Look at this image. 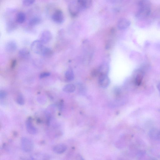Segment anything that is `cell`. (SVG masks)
<instances>
[{
	"instance_id": "cell-12",
	"label": "cell",
	"mask_w": 160,
	"mask_h": 160,
	"mask_svg": "<svg viewBox=\"0 0 160 160\" xmlns=\"http://www.w3.org/2000/svg\"><path fill=\"white\" fill-rule=\"evenodd\" d=\"M150 138L155 140H160V130L156 128H153L151 130L149 133Z\"/></svg>"
},
{
	"instance_id": "cell-14",
	"label": "cell",
	"mask_w": 160,
	"mask_h": 160,
	"mask_svg": "<svg viewBox=\"0 0 160 160\" xmlns=\"http://www.w3.org/2000/svg\"><path fill=\"white\" fill-rule=\"evenodd\" d=\"M143 77V73L142 71H138L135 75L134 79V82L137 86H140L142 83Z\"/></svg>"
},
{
	"instance_id": "cell-13",
	"label": "cell",
	"mask_w": 160,
	"mask_h": 160,
	"mask_svg": "<svg viewBox=\"0 0 160 160\" xmlns=\"http://www.w3.org/2000/svg\"><path fill=\"white\" fill-rule=\"evenodd\" d=\"M17 48V45L16 42L10 41L8 42L5 46L6 51L10 53H12L16 51Z\"/></svg>"
},
{
	"instance_id": "cell-21",
	"label": "cell",
	"mask_w": 160,
	"mask_h": 160,
	"mask_svg": "<svg viewBox=\"0 0 160 160\" xmlns=\"http://www.w3.org/2000/svg\"><path fill=\"white\" fill-rule=\"evenodd\" d=\"M41 19L39 17H34L30 20L29 25L32 26L37 25L41 22Z\"/></svg>"
},
{
	"instance_id": "cell-23",
	"label": "cell",
	"mask_w": 160,
	"mask_h": 160,
	"mask_svg": "<svg viewBox=\"0 0 160 160\" xmlns=\"http://www.w3.org/2000/svg\"><path fill=\"white\" fill-rule=\"evenodd\" d=\"M36 0H24L23 5L26 7H28L32 5L35 3Z\"/></svg>"
},
{
	"instance_id": "cell-5",
	"label": "cell",
	"mask_w": 160,
	"mask_h": 160,
	"mask_svg": "<svg viewBox=\"0 0 160 160\" xmlns=\"http://www.w3.org/2000/svg\"><path fill=\"white\" fill-rule=\"evenodd\" d=\"M69 10L71 16L75 17L77 16L81 10L76 1L73 2L69 6Z\"/></svg>"
},
{
	"instance_id": "cell-22",
	"label": "cell",
	"mask_w": 160,
	"mask_h": 160,
	"mask_svg": "<svg viewBox=\"0 0 160 160\" xmlns=\"http://www.w3.org/2000/svg\"><path fill=\"white\" fill-rule=\"evenodd\" d=\"M16 102L20 106H23L25 103L24 98L22 94H20L18 95L16 98Z\"/></svg>"
},
{
	"instance_id": "cell-15",
	"label": "cell",
	"mask_w": 160,
	"mask_h": 160,
	"mask_svg": "<svg viewBox=\"0 0 160 160\" xmlns=\"http://www.w3.org/2000/svg\"><path fill=\"white\" fill-rule=\"evenodd\" d=\"M26 18V15L23 12H19L16 15V22L20 24L23 23L25 22Z\"/></svg>"
},
{
	"instance_id": "cell-26",
	"label": "cell",
	"mask_w": 160,
	"mask_h": 160,
	"mask_svg": "<svg viewBox=\"0 0 160 160\" xmlns=\"http://www.w3.org/2000/svg\"><path fill=\"white\" fill-rule=\"evenodd\" d=\"M16 64V61L15 60L13 61V62H12V68H14L15 66V64Z\"/></svg>"
},
{
	"instance_id": "cell-4",
	"label": "cell",
	"mask_w": 160,
	"mask_h": 160,
	"mask_svg": "<svg viewBox=\"0 0 160 160\" xmlns=\"http://www.w3.org/2000/svg\"><path fill=\"white\" fill-rule=\"evenodd\" d=\"M52 18L54 22L57 24H61L64 22V18L62 11L58 10L55 11L52 15Z\"/></svg>"
},
{
	"instance_id": "cell-16",
	"label": "cell",
	"mask_w": 160,
	"mask_h": 160,
	"mask_svg": "<svg viewBox=\"0 0 160 160\" xmlns=\"http://www.w3.org/2000/svg\"><path fill=\"white\" fill-rule=\"evenodd\" d=\"M75 87L73 84L67 85L63 87V91L67 93H72L75 90Z\"/></svg>"
},
{
	"instance_id": "cell-24",
	"label": "cell",
	"mask_w": 160,
	"mask_h": 160,
	"mask_svg": "<svg viewBox=\"0 0 160 160\" xmlns=\"http://www.w3.org/2000/svg\"><path fill=\"white\" fill-rule=\"evenodd\" d=\"M50 73L49 72H44L42 73L39 76L40 78L41 79L50 76Z\"/></svg>"
},
{
	"instance_id": "cell-2",
	"label": "cell",
	"mask_w": 160,
	"mask_h": 160,
	"mask_svg": "<svg viewBox=\"0 0 160 160\" xmlns=\"http://www.w3.org/2000/svg\"><path fill=\"white\" fill-rule=\"evenodd\" d=\"M139 9L135 15L137 19L143 20L148 17L151 12V8L148 7H138Z\"/></svg>"
},
{
	"instance_id": "cell-17",
	"label": "cell",
	"mask_w": 160,
	"mask_h": 160,
	"mask_svg": "<svg viewBox=\"0 0 160 160\" xmlns=\"http://www.w3.org/2000/svg\"><path fill=\"white\" fill-rule=\"evenodd\" d=\"M53 51L50 48L45 47L41 55L46 58H50L53 55Z\"/></svg>"
},
{
	"instance_id": "cell-10",
	"label": "cell",
	"mask_w": 160,
	"mask_h": 160,
	"mask_svg": "<svg viewBox=\"0 0 160 160\" xmlns=\"http://www.w3.org/2000/svg\"><path fill=\"white\" fill-rule=\"evenodd\" d=\"M52 38V35L51 32L49 31L46 30L41 34L40 40L43 44H46L50 42Z\"/></svg>"
},
{
	"instance_id": "cell-27",
	"label": "cell",
	"mask_w": 160,
	"mask_h": 160,
	"mask_svg": "<svg viewBox=\"0 0 160 160\" xmlns=\"http://www.w3.org/2000/svg\"><path fill=\"white\" fill-rule=\"evenodd\" d=\"M157 87L158 90L160 94V83L157 85Z\"/></svg>"
},
{
	"instance_id": "cell-9",
	"label": "cell",
	"mask_w": 160,
	"mask_h": 160,
	"mask_svg": "<svg viewBox=\"0 0 160 160\" xmlns=\"http://www.w3.org/2000/svg\"><path fill=\"white\" fill-rule=\"evenodd\" d=\"M76 1L81 11L90 7L92 3V0H78Z\"/></svg>"
},
{
	"instance_id": "cell-8",
	"label": "cell",
	"mask_w": 160,
	"mask_h": 160,
	"mask_svg": "<svg viewBox=\"0 0 160 160\" xmlns=\"http://www.w3.org/2000/svg\"><path fill=\"white\" fill-rule=\"evenodd\" d=\"M131 22L130 20L125 18H122L119 20L117 24L118 28L120 30H125L130 26Z\"/></svg>"
},
{
	"instance_id": "cell-20",
	"label": "cell",
	"mask_w": 160,
	"mask_h": 160,
	"mask_svg": "<svg viewBox=\"0 0 160 160\" xmlns=\"http://www.w3.org/2000/svg\"><path fill=\"white\" fill-rule=\"evenodd\" d=\"M20 56L24 58H25L28 56L30 54V52L28 49L24 48L21 49L19 52Z\"/></svg>"
},
{
	"instance_id": "cell-28",
	"label": "cell",
	"mask_w": 160,
	"mask_h": 160,
	"mask_svg": "<svg viewBox=\"0 0 160 160\" xmlns=\"http://www.w3.org/2000/svg\"><path fill=\"white\" fill-rule=\"evenodd\" d=\"M75 1H78V0H75Z\"/></svg>"
},
{
	"instance_id": "cell-3",
	"label": "cell",
	"mask_w": 160,
	"mask_h": 160,
	"mask_svg": "<svg viewBox=\"0 0 160 160\" xmlns=\"http://www.w3.org/2000/svg\"><path fill=\"white\" fill-rule=\"evenodd\" d=\"M43 44L40 40H36L31 45V50L35 53L41 55L45 48Z\"/></svg>"
},
{
	"instance_id": "cell-7",
	"label": "cell",
	"mask_w": 160,
	"mask_h": 160,
	"mask_svg": "<svg viewBox=\"0 0 160 160\" xmlns=\"http://www.w3.org/2000/svg\"><path fill=\"white\" fill-rule=\"evenodd\" d=\"M26 126L27 131L30 134H35L37 133V130L33 125L31 118L27 119L26 122Z\"/></svg>"
},
{
	"instance_id": "cell-6",
	"label": "cell",
	"mask_w": 160,
	"mask_h": 160,
	"mask_svg": "<svg viewBox=\"0 0 160 160\" xmlns=\"http://www.w3.org/2000/svg\"><path fill=\"white\" fill-rule=\"evenodd\" d=\"M110 83V80L107 75H100L98 83L100 87L106 88L109 87Z\"/></svg>"
},
{
	"instance_id": "cell-11",
	"label": "cell",
	"mask_w": 160,
	"mask_h": 160,
	"mask_svg": "<svg viewBox=\"0 0 160 160\" xmlns=\"http://www.w3.org/2000/svg\"><path fill=\"white\" fill-rule=\"evenodd\" d=\"M67 149L66 146L63 144H60L55 146L53 148L54 152L57 154H61L65 152Z\"/></svg>"
},
{
	"instance_id": "cell-1",
	"label": "cell",
	"mask_w": 160,
	"mask_h": 160,
	"mask_svg": "<svg viewBox=\"0 0 160 160\" xmlns=\"http://www.w3.org/2000/svg\"><path fill=\"white\" fill-rule=\"evenodd\" d=\"M21 149L24 152L29 153L32 151L33 144L32 141L28 138L23 137L21 139Z\"/></svg>"
},
{
	"instance_id": "cell-18",
	"label": "cell",
	"mask_w": 160,
	"mask_h": 160,
	"mask_svg": "<svg viewBox=\"0 0 160 160\" xmlns=\"http://www.w3.org/2000/svg\"><path fill=\"white\" fill-rule=\"evenodd\" d=\"M65 77L66 79L68 81H72L74 79V75L71 70H68L65 73Z\"/></svg>"
},
{
	"instance_id": "cell-19",
	"label": "cell",
	"mask_w": 160,
	"mask_h": 160,
	"mask_svg": "<svg viewBox=\"0 0 160 160\" xmlns=\"http://www.w3.org/2000/svg\"><path fill=\"white\" fill-rule=\"evenodd\" d=\"M109 67L106 64H103L100 68L98 71H99L100 75H107L108 72Z\"/></svg>"
},
{
	"instance_id": "cell-25",
	"label": "cell",
	"mask_w": 160,
	"mask_h": 160,
	"mask_svg": "<svg viewBox=\"0 0 160 160\" xmlns=\"http://www.w3.org/2000/svg\"><path fill=\"white\" fill-rule=\"evenodd\" d=\"M7 93L4 90H1L0 91V98L1 99H4L7 96Z\"/></svg>"
}]
</instances>
